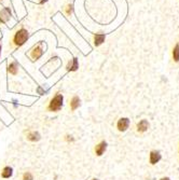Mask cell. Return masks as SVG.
Instances as JSON below:
<instances>
[{"mask_svg":"<svg viewBox=\"0 0 179 180\" xmlns=\"http://www.w3.org/2000/svg\"><path fill=\"white\" fill-rule=\"evenodd\" d=\"M28 38H29V32L24 26H22L13 34L12 39H11V44L14 48H21L27 42Z\"/></svg>","mask_w":179,"mask_h":180,"instance_id":"1","label":"cell"},{"mask_svg":"<svg viewBox=\"0 0 179 180\" xmlns=\"http://www.w3.org/2000/svg\"><path fill=\"white\" fill-rule=\"evenodd\" d=\"M44 54V48H43V41H39L37 44H35L29 51V57L31 58L32 62L40 59Z\"/></svg>","mask_w":179,"mask_h":180,"instance_id":"2","label":"cell"},{"mask_svg":"<svg viewBox=\"0 0 179 180\" xmlns=\"http://www.w3.org/2000/svg\"><path fill=\"white\" fill-rule=\"evenodd\" d=\"M63 100H64V97H63L62 94L57 93L53 98L51 99V102H49L48 106V110L49 111H53V112H57L62 109L63 107Z\"/></svg>","mask_w":179,"mask_h":180,"instance_id":"3","label":"cell"},{"mask_svg":"<svg viewBox=\"0 0 179 180\" xmlns=\"http://www.w3.org/2000/svg\"><path fill=\"white\" fill-rule=\"evenodd\" d=\"M11 18V10L8 7H4L0 11V24H7Z\"/></svg>","mask_w":179,"mask_h":180,"instance_id":"4","label":"cell"},{"mask_svg":"<svg viewBox=\"0 0 179 180\" xmlns=\"http://www.w3.org/2000/svg\"><path fill=\"white\" fill-rule=\"evenodd\" d=\"M129 123H131V122H129V119H128V118H121L119 121H118V123H117L118 130H119L120 132H125V130L128 128Z\"/></svg>","mask_w":179,"mask_h":180,"instance_id":"5","label":"cell"},{"mask_svg":"<svg viewBox=\"0 0 179 180\" xmlns=\"http://www.w3.org/2000/svg\"><path fill=\"white\" fill-rule=\"evenodd\" d=\"M162 159V155L160 153V151H157V150H153L150 152V164L152 165H155L157 163H159Z\"/></svg>","mask_w":179,"mask_h":180,"instance_id":"6","label":"cell"},{"mask_svg":"<svg viewBox=\"0 0 179 180\" xmlns=\"http://www.w3.org/2000/svg\"><path fill=\"white\" fill-rule=\"evenodd\" d=\"M79 68V62H78V58H72L71 60H69L66 66L67 71H76Z\"/></svg>","mask_w":179,"mask_h":180,"instance_id":"7","label":"cell"},{"mask_svg":"<svg viewBox=\"0 0 179 180\" xmlns=\"http://www.w3.org/2000/svg\"><path fill=\"white\" fill-rule=\"evenodd\" d=\"M106 149H107V142H106V141L99 142V144H98L97 146L95 147V153H96V155L102 156L103 154H104V152L106 151Z\"/></svg>","mask_w":179,"mask_h":180,"instance_id":"8","label":"cell"},{"mask_svg":"<svg viewBox=\"0 0 179 180\" xmlns=\"http://www.w3.org/2000/svg\"><path fill=\"white\" fill-rule=\"evenodd\" d=\"M8 72L10 74H13V76L17 74V72H18V64H17V62H16V60H13V62H11L10 64H9Z\"/></svg>","mask_w":179,"mask_h":180,"instance_id":"9","label":"cell"},{"mask_svg":"<svg viewBox=\"0 0 179 180\" xmlns=\"http://www.w3.org/2000/svg\"><path fill=\"white\" fill-rule=\"evenodd\" d=\"M148 128H149V123H148L147 120H141L137 124V130L139 133H145Z\"/></svg>","mask_w":179,"mask_h":180,"instance_id":"10","label":"cell"},{"mask_svg":"<svg viewBox=\"0 0 179 180\" xmlns=\"http://www.w3.org/2000/svg\"><path fill=\"white\" fill-rule=\"evenodd\" d=\"M12 174H13L12 167L6 166V167H3V169H2V172H1V177L4 179H8V178H10V177H12Z\"/></svg>","mask_w":179,"mask_h":180,"instance_id":"11","label":"cell"},{"mask_svg":"<svg viewBox=\"0 0 179 180\" xmlns=\"http://www.w3.org/2000/svg\"><path fill=\"white\" fill-rule=\"evenodd\" d=\"M106 36L104 34H96L94 36V45L99 46L100 44H103V42L105 41Z\"/></svg>","mask_w":179,"mask_h":180,"instance_id":"12","label":"cell"},{"mask_svg":"<svg viewBox=\"0 0 179 180\" xmlns=\"http://www.w3.org/2000/svg\"><path fill=\"white\" fill-rule=\"evenodd\" d=\"M79 106H80V98L78 96H74L71 98V100H70V109L72 111H75L76 109L79 108Z\"/></svg>","mask_w":179,"mask_h":180,"instance_id":"13","label":"cell"},{"mask_svg":"<svg viewBox=\"0 0 179 180\" xmlns=\"http://www.w3.org/2000/svg\"><path fill=\"white\" fill-rule=\"evenodd\" d=\"M40 138H41V136H40V134L38 132H30V133H28V135H27V139L32 142L38 141V140H40Z\"/></svg>","mask_w":179,"mask_h":180,"instance_id":"14","label":"cell"},{"mask_svg":"<svg viewBox=\"0 0 179 180\" xmlns=\"http://www.w3.org/2000/svg\"><path fill=\"white\" fill-rule=\"evenodd\" d=\"M173 57L175 62H179V44H176V46L173 50Z\"/></svg>","mask_w":179,"mask_h":180,"instance_id":"15","label":"cell"},{"mask_svg":"<svg viewBox=\"0 0 179 180\" xmlns=\"http://www.w3.org/2000/svg\"><path fill=\"white\" fill-rule=\"evenodd\" d=\"M64 11L67 15H71V14L74 13V6H72L71 3H68L64 8Z\"/></svg>","mask_w":179,"mask_h":180,"instance_id":"16","label":"cell"},{"mask_svg":"<svg viewBox=\"0 0 179 180\" xmlns=\"http://www.w3.org/2000/svg\"><path fill=\"white\" fill-rule=\"evenodd\" d=\"M23 180H34V176H32L31 173L27 172L23 175Z\"/></svg>","mask_w":179,"mask_h":180,"instance_id":"17","label":"cell"},{"mask_svg":"<svg viewBox=\"0 0 179 180\" xmlns=\"http://www.w3.org/2000/svg\"><path fill=\"white\" fill-rule=\"evenodd\" d=\"M66 140H67V141H74V138H72L71 136H66Z\"/></svg>","mask_w":179,"mask_h":180,"instance_id":"18","label":"cell"},{"mask_svg":"<svg viewBox=\"0 0 179 180\" xmlns=\"http://www.w3.org/2000/svg\"><path fill=\"white\" fill-rule=\"evenodd\" d=\"M161 180H171V179H169L168 177H164V178H162Z\"/></svg>","mask_w":179,"mask_h":180,"instance_id":"19","label":"cell"},{"mask_svg":"<svg viewBox=\"0 0 179 180\" xmlns=\"http://www.w3.org/2000/svg\"><path fill=\"white\" fill-rule=\"evenodd\" d=\"M1 51H2V45L1 43H0V56H1Z\"/></svg>","mask_w":179,"mask_h":180,"instance_id":"20","label":"cell"},{"mask_svg":"<svg viewBox=\"0 0 179 180\" xmlns=\"http://www.w3.org/2000/svg\"><path fill=\"white\" fill-rule=\"evenodd\" d=\"M92 180H99V179H96V178H95V179H92Z\"/></svg>","mask_w":179,"mask_h":180,"instance_id":"21","label":"cell"},{"mask_svg":"<svg viewBox=\"0 0 179 180\" xmlns=\"http://www.w3.org/2000/svg\"><path fill=\"white\" fill-rule=\"evenodd\" d=\"M0 1H2V0H0Z\"/></svg>","mask_w":179,"mask_h":180,"instance_id":"22","label":"cell"}]
</instances>
